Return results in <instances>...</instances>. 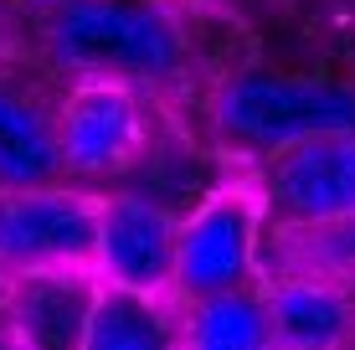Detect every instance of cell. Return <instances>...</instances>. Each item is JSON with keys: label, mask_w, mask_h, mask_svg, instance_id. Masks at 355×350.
I'll use <instances>...</instances> for the list:
<instances>
[{"label": "cell", "mask_w": 355, "mask_h": 350, "mask_svg": "<svg viewBox=\"0 0 355 350\" xmlns=\"http://www.w3.org/2000/svg\"><path fill=\"white\" fill-rule=\"evenodd\" d=\"M36 52L67 82L108 78L129 88H175L196 62L191 26L170 0H78L36 21Z\"/></svg>", "instance_id": "1"}, {"label": "cell", "mask_w": 355, "mask_h": 350, "mask_svg": "<svg viewBox=\"0 0 355 350\" xmlns=\"http://www.w3.org/2000/svg\"><path fill=\"white\" fill-rule=\"evenodd\" d=\"M206 119L227 150L273 160L293 144L355 134V82L278 67H237L206 93Z\"/></svg>", "instance_id": "2"}, {"label": "cell", "mask_w": 355, "mask_h": 350, "mask_svg": "<svg viewBox=\"0 0 355 350\" xmlns=\"http://www.w3.org/2000/svg\"><path fill=\"white\" fill-rule=\"evenodd\" d=\"M263 191L258 180H222L180 216L175 243V283L170 294L180 304L222 299L258 279V247H263Z\"/></svg>", "instance_id": "3"}, {"label": "cell", "mask_w": 355, "mask_h": 350, "mask_svg": "<svg viewBox=\"0 0 355 350\" xmlns=\"http://www.w3.org/2000/svg\"><path fill=\"white\" fill-rule=\"evenodd\" d=\"M150 93L108 78H78L57 88V144L67 180H129L150 155Z\"/></svg>", "instance_id": "4"}, {"label": "cell", "mask_w": 355, "mask_h": 350, "mask_svg": "<svg viewBox=\"0 0 355 350\" xmlns=\"http://www.w3.org/2000/svg\"><path fill=\"white\" fill-rule=\"evenodd\" d=\"M98 196L78 186L0 196V268L16 273H93Z\"/></svg>", "instance_id": "5"}, {"label": "cell", "mask_w": 355, "mask_h": 350, "mask_svg": "<svg viewBox=\"0 0 355 350\" xmlns=\"http://www.w3.org/2000/svg\"><path fill=\"white\" fill-rule=\"evenodd\" d=\"M258 191L288 232H320L355 216V134H324L263 160Z\"/></svg>", "instance_id": "6"}, {"label": "cell", "mask_w": 355, "mask_h": 350, "mask_svg": "<svg viewBox=\"0 0 355 350\" xmlns=\"http://www.w3.org/2000/svg\"><path fill=\"white\" fill-rule=\"evenodd\" d=\"M175 243H180V216L170 207L129 186L98 196V258H93L98 283L165 299L175 283Z\"/></svg>", "instance_id": "7"}, {"label": "cell", "mask_w": 355, "mask_h": 350, "mask_svg": "<svg viewBox=\"0 0 355 350\" xmlns=\"http://www.w3.org/2000/svg\"><path fill=\"white\" fill-rule=\"evenodd\" d=\"M67 186L57 144V88L26 62L0 57V196Z\"/></svg>", "instance_id": "8"}, {"label": "cell", "mask_w": 355, "mask_h": 350, "mask_svg": "<svg viewBox=\"0 0 355 350\" xmlns=\"http://www.w3.org/2000/svg\"><path fill=\"white\" fill-rule=\"evenodd\" d=\"M98 288V273H16L6 288V315L21 350H83Z\"/></svg>", "instance_id": "9"}, {"label": "cell", "mask_w": 355, "mask_h": 350, "mask_svg": "<svg viewBox=\"0 0 355 350\" xmlns=\"http://www.w3.org/2000/svg\"><path fill=\"white\" fill-rule=\"evenodd\" d=\"M263 294L278 350H355V294L345 283L288 273Z\"/></svg>", "instance_id": "10"}, {"label": "cell", "mask_w": 355, "mask_h": 350, "mask_svg": "<svg viewBox=\"0 0 355 350\" xmlns=\"http://www.w3.org/2000/svg\"><path fill=\"white\" fill-rule=\"evenodd\" d=\"M180 350H278L263 288H237L222 299L180 309Z\"/></svg>", "instance_id": "11"}, {"label": "cell", "mask_w": 355, "mask_h": 350, "mask_svg": "<svg viewBox=\"0 0 355 350\" xmlns=\"http://www.w3.org/2000/svg\"><path fill=\"white\" fill-rule=\"evenodd\" d=\"M83 350H180V315H170V304L155 294L103 283Z\"/></svg>", "instance_id": "12"}, {"label": "cell", "mask_w": 355, "mask_h": 350, "mask_svg": "<svg viewBox=\"0 0 355 350\" xmlns=\"http://www.w3.org/2000/svg\"><path fill=\"white\" fill-rule=\"evenodd\" d=\"M293 237H299V252H293V258L304 263L299 273L355 283V216H345V222H335V227H320V232H293Z\"/></svg>", "instance_id": "13"}, {"label": "cell", "mask_w": 355, "mask_h": 350, "mask_svg": "<svg viewBox=\"0 0 355 350\" xmlns=\"http://www.w3.org/2000/svg\"><path fill=\"white\" fill-rule=\"evenodd\" d=\"M67 6H78V0H0V10H16V16H31V21H46Z\"/></svg>", "instance_id": "14"}, {"label": "cell", "mask_w": 355, "mask_h": 350, "mask_svg": "<svg viewBox=\"0 0 355 350\" xmlns=\"http://www.w3.org/2000/svg\"><path fill=\"white\" fill-rule=\"evenodd\" d=\"M0 350H21V335H16V324H10L6 304H0Z\"/></svg>", "instance_id": "15"}, {"label": "cell", "mask_w": 355, "mask_h": 350, "mask_svg": "<svg viewBox=\"0 0 355 350\" xmlns=\"http://www.w3.org/2000/svg\"><path fill=\"white\" fill-rule=\"evenodd\" d=\"M196 6H237V0H196Z\"/></svg>", "instance_id": "16"}]
</instances>
